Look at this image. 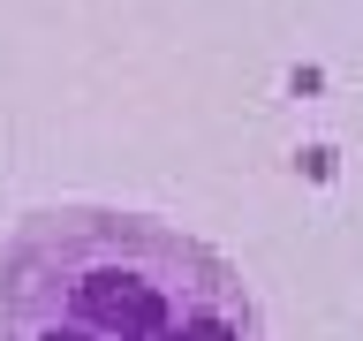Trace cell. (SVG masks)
Segmentation results:
<instances>
[{
  "mask_svg": "<svg viewBox=\"0 0 363 341\" xmlns=\"http://www.w3.org/2000/svg\"><path fill=\"white\" fill-rule=\"evenodd\" d=\"M0 341H265V311L174 220L45 205L0 235Z\"/></svg>",
  "mask_w": 363,
  "mask_h": 341,
  "instance_id": "6da1fadb",
  "label": "cell"
}]
</instances>
